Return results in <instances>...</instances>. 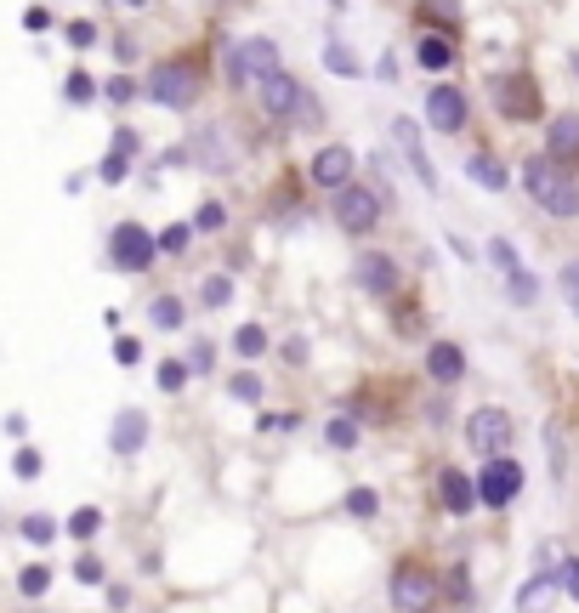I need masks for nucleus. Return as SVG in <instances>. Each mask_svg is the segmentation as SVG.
<instances>
[{"instance_id": "8", "label": "nucleus", "mask_w": 579, "mask_h": 613, "mask_svg": "<svg viewBox=\"0 0 579 613\" xmlns=\"http://www.w3.org/2000/svg\"><path fill=\"white\" fill-rule=\"evenodd\" d=\"M517 494H523V466L511 455H494L489 466H483V477H477V500L500 511V506H511Z\"/></svg>"}, {"instance_id": "39", "label": "nucleus", "mask_w": 579, "mask_h": 613, "mask_svg": "<svg viewBox=\"0 0 579 613\" xmlns=\"http://www.w3.org/2000/svg\"><path fill=\"white\" fill-rule=\"evenodd\" d=\"M489 262L500 267V273H506V279H511V273H517V267H523V262H517V250H511L506 239H494V245H489Z\"/></svg>"}, {"instance_id": "11", "label": "nucleus", "mask_w": 579, "mask_h": 613, "mask_svg": "<svg viewBox=\"0 0 579 613\" xmlns=\"http://www.w3.org/2000/svg\"><path fill=\"white\" fill-rule=\"evenodd\" d=\"M352 279H358V290L364 296H398V262L392 256H381V250H369V256H358V267H352Z\"/></svg>"}, {"instance_id": "50", "label": "nucleus", "mask_w": 579, "mask_h": 613, "mask_svg": "<svg viewBox=\"0 0 579 613\" xmlns=\"http://www.w3.org/2000/svg\"><path fill=\"white\" fill-rule=\"evenodd\" d=\"M284 364H307V341H301V335L296 341H284Z\"/></svg>"}, {"instance_id": "10", "label": "nucleus", "mask_w": 579, "mask_h": 613, "mask_svg": "<svg viewBox=\"0 0 579 613\" xmlns=\"http://www.w3.org/2000/svg\"><path fill=\"white\" fill-rule=\"evenodd\" d=\"M426 120H432V131H443V137L466 131V91L460 86H432V97H426Z\"/></svg>"}, {"instance_id": "16", "label": "nucleus", "mask_w": 579, "mask_h": 613, "mask_svg": "<svg viewBox=\"0 0 579 613\" xmlns=\"http://www.w3.org/2000/svg\"><path fill=\"white\" fill-rule=\"evenodd\" d=\"M426 375L443 381V386H455L460 375H466V352H460L455 341H432V347H426Z\"/></svg>"}, {"instance_id": "23", "label": "nucleus", "mask_w": 579, "mask_h": 613, "mask_svg": "<svg viewBox=\"0 0 579 613\" xmlns=\"http://www.w3.org/2000/svg\"><path fill=\"white\" fill-rule=\"evenodd\" d=\"M125 171H131V154H120V148H108V159L97 165V176H103L108 188H120V182H125Z\"/></svg>"}, {"instance_id": "15", "label": "nucleus", "mask_w": 579, "mask_h": 613, "mask_svg": "<svg viewBox=\"0 0 579 613\" xmlns=\"http://www.w3.org/2000/svg\"><path fill=\"white\" fill-rule=\"evenodd\" d=\"M142 443H148V415H142V409H120L114 426H108V449H114V455H137Z\"/></svg>"}, {"instance_id": "17", "label": "nucleus", "mask_w": 579, "mask_h": 613, "mask_svg": "<svg viewBox=\"0 0 579 613\" xmlns=\"http://www.w3.org/2000/svg\"><path fill=\"white\" fill-rule=\"evenodd\" d=\"M545 154L562 159V165H574L579 159V114H557L551 131H545Z\"/></svg>"}, {"instance_id": "40", "label": "nucleus", "mask_w": 579, "mask_h": 613, "mask_svg": "<svg viewBox=\"0 0 579 613\" xmlns=\"http://www.w3.org/2000/svg\"><path fill=\"white\" fill-rule=\"evenodd\" d=\"M562 301H568V313H579V262H568L562 267Z\"/></svg>"}, {"instance_id": "2", "label": "nucleus", "mask_w": 579, "mask_h": 613, "mask_svg": "<svg viewBox=\"0 0 579 613\" xmlns=\"http://www.w3.org/2000/svg\"><path fill=\"white\" fill-rule=\"evenodd\" d=\"M335 222L347 233H369V228H381V211H386V199L375 188H364V182H347V188H335Z\"/></svg>"}, {"instance_id": "5", "label": "nucleus", "mask_w": 579, "mask_h": 613, "mask_svg": "<svg viewBox=\"0 0 579 613\" xmlns=\"http://www.w3.org/2000/svg\"><path fill=\"white\" fill-rule=\"evenodd\" d=\"M511 438H517V426H511L506 409H494V403H483V409H472V421H466V443H472L483 460L506 455Z\"/></svg>"}, {"instance_id": "20", "label": "nucleus", "mask_w": 579, "mask_h": 613, "mask_svg": "<svg viewBox=\"0 0 579 613\" xmlns=\"http://www.w3.org/2000/svg\"><path fill=\"white\" fill-rule=\"evenodd\" d=\"M466 176H472L477 188H494V193L506 188V171H500V159H489V154H472V159H466Z\"/></svg>"}, {"instance_id": "38", "label": "nucleus", "mask_w": 579, "mask_h": 613, "mask_svg": "<svg viewBox=\"0 0 579 613\" xmlns=\"http://www.w3.org/2000/svg\"><path fill=\"white\" fill-rule=\"evenodd\" d=\"M188 239H193V228H182V222H176V228L159 233V250H165V256H182V250H188Z\"/></svg>"}, {"instance_id": "41", "label": "nucleus", "mask_w": 579, "mask_h": 613, "mask_svg": "<svg viewBox=\"0 0 579 613\" xmlns=\"http://www.w3.org/2000/svg\"><path fill=\"white\" fill-rule=\"evenodd\" d=\"M69 46L74 52H91V46H97V23H86V18L69 23Z\"/></svg>"}, {"instance_id": "51", "label": "nucleus", "mask_w": 579, "mask_h": 613, "mask_svg": "<svg viewBox=\"0 0 579 613\" xmlns=\"http://www.w3.org/2000/svg\"><path fill=\"white\" fill-rule=\"evenodd\" d=\"M114 6H148V0H114Z\"/></svg>"}, {"instance_id": "30", "label": "nucleus", "mask_w": 579, "mask_h": 613, "mask_svg": "<svg viewBox=\"0 0 579 613\" xmlns=\"http://www.w3.org/2000/svg\"><path fill=\"white\" fill-rule=\"evenodd\" d=\"M23 540H29V545H52L57 540V523H52V517H23Z\"/></svg>"}, {"instance_id": "4", "label": "nucleus", "mask_w": 579, "mask_h": 613, "mask_svg": "<svg viewBox=\"0 0 579 613\" xmlns=\"http://www.w3.org/2000/svg\"><path fill=\"white\" fill-rule=\"evenodd\" d=\"M273 69H279V40H267V35L239 40L233 57H228V80H233V86H262Z\"/></svg>"}, {"instance_id": "1", "label": "nucleus", "mask_w": 579, "mask_h": 613, "mask_svg": "<svg viewBox=\"0 0 579 613\" xmlns=\"http://www.w3.org/2000/svg\"><path fill=\"white\" fill-rule=\"evenodd\" d=\"M523 188H528V199L540 205V211H551L557 222H574L579 216V176H568V165L562 159H551V154H534L523 165Z\"/></svg>"}, {"instance_id": "33", "label": "nucleus", "mask_w": 579, "mask_h": 613, "mask_svg": "<svg viewBox=\"0 0 579 613\" xmlns=\"http://www.w3.org/2000/svg\"><path fill=\"white\" fill-rule=\"evenodd\" d=\"M392 324H398V335H409V341H415V335H426V313H421V307H398V318H392Z\"/></svg>"}, {"instance_id": "27", "label": "nucleus", "mask_w": 579, "mask_h": 613, "mask_svg": "<svg viewBox=\"0 0 579 613\" xmlns=\"http://www.w3.org/2000/svg\"><path fill=\"white\" fill-rule=\"evenodd\" d=\"M193 228H199V233H222V228H228V211H222L216 199H205V205H199V216H193Z\"/></svg>"}, {"instance_id": "14", "label": "nucleus", "mask_w": 579, "mask_h": 613, "mask_svg": "<svg viewBox=\"0 0 579 613\" xmlns=\"http://www.w3.org/2000/svg\"><path fill=\"white\" fill-rule=\"evenodd\" d=\"M432 596H438V579L426 568H398L392 574V608H426Z\"/></svg>"}, {"instance_id": "44", "label": "nucleus", "mask_w": 579, "mask_h": 613, "mask_svg": "<svg viewBox=\"0 0 579 613\" xmlns=\"http://www.w3.org/2000/svg\"><path fill=\"white\" fill-rule=\"evenodd\" d=\"M12 472H18V477H40V455H35V449H18V455H12Z\"/></svg>"}, {"instance_id": "13", "label": "nucleus", "mask_w": 579, "mask_h": 613, "mask_svg": "<svg viewBox=\"0 0 579 613\" xmlns=\"http://www.w3.org/2000/svg\"><path fill=\"white\" fill-rule=\"evenodd\" d=\"M256 103H262V114H267V120H284V114H296L301 86H296V80H290L284 69H273V74L262 80V86H256Z\"/></svg>"}, {"instance_id": "18", "label": "nucleus", "mask_w": 579, "mask_h": 613, "mask_svg": "<svg viewBox=\"0 0 579 613\" xmlns=\"http://www.w3.org/2000/svg\"><path fill=\"white\" fill-rule=\"evenodd\" d=\"M438 500H443V511H455V517H460V511L477 506V483L466 472H455V466H449V472L438 477Z\"/></svg>"}, {"instance_id": "29", "label": "nucleus", "mask_w": 579, "mask_h": 613, "mask_svg": "<svg viewBox=\"0 0 579 613\" xmlns=\"http://www.w3.org/2000/svg\"><path fill=\"white\" fill-rule=\"evenodd\" d=\"M228 392L239 403H262V375H250V369H245V375H233V381H228Z\"/></svg>"}, {"instance_id": "32", "label": "nucleus", "mask_w": 579, "mask_h": 613, "mask_svg": "<svg viewBox=\"0 0 579 613\" xmlns=\"http://www.w3.org/2000/svg\"><path fill=\"white\" fill-rule=\"evenodd\" d=\"M545 585H557V574H551V568H540V574L528 579L523 591H517V608H528V602H540L545 596Z\"/></svg>"}, {"instance_id": "47", "label": "nucleus", "mask_w": 579, "mask_h": 613, "mask_svg": "<svg viewBox=\"0 0 579 613\" xmlns=\"http://www.w3.org/2000/svg\"><path fill=\"white\" fill-rule=\"evenodd\" d=\"M23 23L40 35V29H52V12H46V6H29V12H23Z\"/></svg>"}, {"instance_id": "31", "label": "nucleus", "mask_w": 579, "mask_h": 613, "mask_svg": "<svg viewBox=\"0 0 579 613\" xmlns=\"http://www.w3.org/2000/svg\"><path fill=\"white\" fill-rule=\"evenodd\" d=\"M199 296H205V307H228V301H233V279H222V273H211Z\"/></svg>"}, {"instance_id": "9", "label": "nucleus", "mask_w": 579, "mask_h": 613, "mask_svg": "<svg viewBox=\"0 0 579 613\" xmlns=\"http://www.w3.org/2000/svg\"><path fill=\"white\" fill-rule=\"evenodd\" d=\"M392 142H398V154L409 159V171H415V182H421L426 193H438V171H432V159H426L421 125L409 120V114H398V120H392Z\"/></svg>"}, {"instance_id": "42", "label": "nucleus", "mask_w": 579, "mask_h": 613, "mask_svg": "<svg viewBox=\"0 0 579 613\" xmlns=\"http://www.w3.org/2000/svg\"><path fill=\"white\" fill-rule=\"evenodd\" d=\"M375 506H381V500H375V489H352L347 494V511H352V517H375Z\"/></svg>"}, {"instance_id": "6", "label": "nucleus", "mask_w": 579, "mask_h": 613, "mask_svg": "<svg viewBox=\"0 0 579 613\" xmlns=\"http://www.w3.org/2000/svg\"><path fill=\"white\" fill-rule=\"evenodd\" d=\"M489 97H494V108L506 114V120H540L545 114V97H540V86L528 80V74H500L489 86Z\"/></svg>"}, {"instance_id": "25", "label": "nucleus", "mask_w": 579, "mask_h": 613, "mask_svg": "<svg viewBox=\"0 0 579 613\" xmlns=\"http://www.w3.org/2000/svg\"><path fill=\"white\" fill-rule=\"evenodd\" d=\"M148 313H154L159 330H176V324H182V301H176V296H154V307H148Z\"/></svg>"}, {"instance_id": "22", "label": "nucleus", "mask_w": 579, "mask_h": 613, "mask_svg": "<svg viewBox=\"0 0 579 613\" xmlns=\"http://www.w3.org/2000/svg\"><path fill=\"white\" fill-rule=\"evenodd\" d=\"M324 438H330V449H352V443H358V421H352V415H335V421L324 426Z\"/></svg>"}, {"instance_id": "43", "label": "nucleus", "mask_w": 579, "mask_h": 613, "mask_svg": "<svg viewBox=\"0 0 579 613\" xmlns=\"http://www.w3.org/2000/svg\"><path fill=\"white\" fill-rule=\"evenodd\" d=\"M557 585L568 591V602H579V557H568V562L557 568Z\"/></svg>"}, {"instance_id": "19", "label": "nucleus", "mask_w": 579, "mask_h": 613, "mask_svg": "<svg viewBox=\"0 0 579 613\" xmlns=\"http://www.w3.org/2000/svg\"><path fill=\"white\" fill-rule=\"evenodd\" d=\"M415 57H421V69H432V74L455 69V40H449V35H426Z\"/></svg>"}, {"instance_id": "52", "label": "nucleus", "mask_w": 579, "mask_h": 613, "mask_svg": "<svg viewBox=\"0 0 579 613\" xmlns=\"http://www.w3.org/2000/svg\"><path fill=\"white\" fill-rule=\"evenodd\" d=\"M574 69H579V52H574Z\"/></svg>"}, {"instance_id": "36", "label": "nucleus", "mask_w": 579, "mask_h": 613, "mask_svg": "<svg viewBox=\"0 0 579 613\" xmlns=\"http://www.w3.org/2000/svg\"><path fill=\"white\" fill-rule=\"evenodd\" d=\"M114 364H125V369L142 364V341L137 335H120V341H114Z\"/></svg>"}, {"instance_id": "49", "label": "nucleus", "mask_w": 579, "mask_h": 613, "mask_svg": "<svg viewBox=\"0 0 579 613\" xmlns=\"http://www.w3.org/2000/svg\"><path fill=\"white\" fill-rule=\"evenodd\" d=\"M114 148H120V154H137V131H131V125H120V131H114Z\"/></svg>"}, {"instance_id": "35", "label": "nucleus", "mask_w": 579, "mask_h": 613, "mask_svg": "<svg viewBox=\"0 0 579 613\" xmlns=\"http://www.w3.org/2000/svg\"><path fill=\"white\" fill-rule=\"evenodd\" d=\"M511 301H517V307H528V301H540V284L528 279L523 267H517V273H511Z\"/></svg>"}, {"instance_id": "37", "label": "nucleus", "mask_w": 579, "mask_h": 613, "mask_svg": "<svg viewBox=\"0 0 579 613\" xmlns=\"http://www.w3.org/2000/svg\"><path fill=\"white\" fill-rule=\"evenodd\" d=\"M159 386H165V392H182V386H188V364L165 358V364H159Z\"/></svg>"}, {"instance_id": "12", "label": "nucleus", "mask_w": 579, "mask_h": 613, "mask_svg": "<svg viewBox=\"0 0 579 613\" xmlns=\"http://www.w3.org/2000/svg\"><path fill=\"white\" fill-rule=\"evenodd\" d=\"M352 171H358V159H352V148H341V142H330V148H318L313 154V188H347L352 182Z\"/></svg>"}, {"instance_id": "48", "label": "nucleus", "mask_w": 579, "mask_h": 613, "mask_svg": "<svg viewBox=\"0 0 579 613\" xmlns=\"http://www.w3.org/2000/svg\"><path fill=\"white\" fill-rule=\"evenodd\" d=\"M296 120H301V125H318V103L307 97V91H301V103H296Z\"/></svg>"}, {"instance_id": "45", "label": "nucleus", "mask_w": 579, "mask_h": 613, "mask_svg": "<svg viewBox=\"0 0 579 613\" xmlns=\"http://www.w3.org/2000/svg\"><path fill=\"white\" fill-rule=\"evenodd\" d=\"M74 579H80V585H97V579H103V562H97V557H80V562H74Z\"/></svg>"}, {"instance_id": "21", "label": "nucleus", "mask_w": 579, "mask_h": 613, "mask_svg": "<svg viewBox=\"0 0 579 613\" xmlns=\"http://www.w3.org/2000/svg\"><path fill=\"white\" fill-rule=\"evenodd\" d=\"M324 69H330V74H347V80H358V57H352L341 40H330V46H324Z\"/></svg>"}, {"instance_id": "24", "label": "nucleus", "mask_w": 579, "mask_h": 613, "mask_svg": "<svg viewBox=\"0 0 579 613\" xmlns=\"http://www.w3.org/2000/svg\"><path fill=\"white\" fill-rule=\"evenodd\" d=\"M97 528H103V511H97V506H80V511L69 517V534H74V540H91Z\"/></svg>"}, {"instance_id": "28", "label": "nucleus", "mask_w": 579, "mask_h": 613, "mask_svg": "<svg viewBox=\"0 0 579 613\" xmlns=\"http://www.w3.org/2000/svg\"><path fill=\"white\" fill-rule=\"evenodd\" d=\"M63 97H69V103H91V97H97V80H91V74H80V69H74L69 80H63Z\"/></svg>"}, {"instance_id": "26", "label": "nucleus", "mask_w": 579, "mask_h": 613, "mask_svg": "<svg viewBox=\"0 0 579 613\" xmlns=\"http://www.w3.org/2000/svg\"><path fill=\"white\" fill-rule=\"evenodd\" d=\"M233 347L245 352V358H262V352H267V330H262V324H245V330L233 335Z\"/></svg>"}, {"instance_id": "7", "label": "nucleus", "mask_w": 579, "mask_h": 613, "mask_svg": "<svg viewBox=\"0 0 579 613\" xmlns=\"http://www.w3.org/2000/svg\"><path fill=\"white\" fill-rule=\"evenodd\" d=\"M193 97H199V74H193L188 63H159V69L148 74V103L193 108Z\"/></svg>"}, {"instance_id": "46", "label": "nucleus", "mask_w": 579, "mask_h": 613, "mask_svg": "<svg viewBox=\"0 0 579 613\" xmlns=\"http://www.w3.org/2000/svg\"><path fill=\"white\" fill-rule=\"evenodd\" d=\"M131 97H137V86H131L125 74H114V80H108V103H131Z\"/></svg>"}, {"instance_id": "3", "label": "nucleus", "mask_w": 579, "mask_h": 613, "mask_svg": "<svg viewBox=\"0 0 579 613\" xmlns=\"http://www.w3.org/2000/svg\"><path fill=\"white\" fill-rule=\"evenodd\" d=\"M108 256H114V267L120 273H148L159 256V239L142 222H120V228L108 233Z\"/></svg>"}, {"instance_id": "34", "label": "nucleus", "mask_w": 579, "mask_h": 613, "mask_svg": "<svg viewBox=\"0 0 579 613\" xmlns=\"http://www.w3.org/2000/svg\"><path fill=\"white\" fill-rule=\"evenodd\" d=\"M46 585H52V574H46L40 562H35V568H23V574H18V591H23V596H46Z\"/></svg>"}]
</instances>
